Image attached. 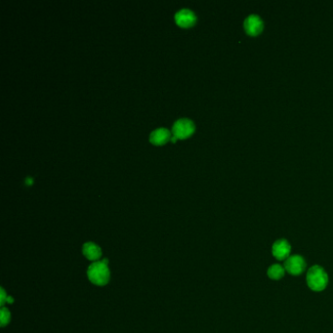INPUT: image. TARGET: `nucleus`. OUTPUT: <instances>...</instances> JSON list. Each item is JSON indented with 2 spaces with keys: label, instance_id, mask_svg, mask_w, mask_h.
<instances>
[{
  "label": "nucleus",
  "instance_id": "1",
  "mask_svg": "<svg viewBox=\"0 0 333 333\" xmlns=\"http://www.w3.org/2000/svg\"><path fill=\"white\" fill-rule=\"evenodd\" d=\"M89 281L95 286H105L110 281V269L108 267V260L97 261L92 263L87 270Z\"/></svg>",
  "mask_w": 333,
  "mask_h": 333
},
{
  "label": "nucleus",
  "instance_id": "2",
  "mask_svg": "<svg viewBox=\"0 0 333 333\" xmlns=\"http://www.w3.org/2000/svg\"><path fill=\"white\" fill-rule=\"evenodd\" d=\"M306 281L309 289L313 291L320 292L327 288L329 284V276L324 268L315 265L309 269Z\"/></svg>",
  "mask_w": 333,
  "mask_h": 333
},
{
  "label": "nucleus",
  "instance_id": "3",
  "mask_svg": "<svg viewBox=\"0 0 333 333\" xmlns=\"http://www.w3.org/2000/svg\"><path fill=\"white\" fill-rule=\"evenodd\" d=\"M195 131V124L191 119L180 118L172 126V134L176 139H186Z\"/></svg>",
  "mask_w": 333,
  "mask_h": 333
},
{
  "label": "nucleus",
  "instance_id": "4",
  "mask_svg": "<svg viewBox=\"0 0 333 333\" xmlns=\"http://www.w3.org/2000/svg\"><path fill=\"white\" fill-rule=\"evenodd\" d=\"M285 269L292 276H299L305 271L306 262L300 255H290L285 262Z\"/></svg>",
  "mask_w": 333,
  "mask_h": 333
},
{
  "label": "nucleus",
  "instance_id": "5",
  "mask_svg": "<svg viewBox=\"0 0 333 333\" xmlns=\"http://www.w3.org/2000/svg\"><path fill=\"white\" fill-rule=\"evenodd\" d=\"M291 253V245L285 239L278 240L272 246V254L279 261H286Z\"/></svg>",
  "mask_w": 333,
  "mask_h": 333
},
{
  "label": "nucleus",
  "instance_id": "6",
  "mask_svg": "<svg viewBox=\"0 0 333 333\" xmlns=\"http://www.w3.org/2000/svg\"><path fill=\"white\" fill-rule=\"evenodd\" d=\"M264 28L263 21L257 15H250L245 21V29L246 33L250 36L259 35Z\"/></svg>",
  "mask_w": 333,
  "mask_h": 333
},
{
  "label": "nucleus",
  "instance_id": "7",
  "mask_svg": "<svg viewBox=\"0 0 333 333\" xmlns=\"http://www.w3.org/2000/svg\"><path fill=\"white\" fill-rule=\"evenodd\" d=\"M175 21L180 26L189 27L196 23L197 16L190 9H181L175 14Z\"/></svg>",
  "mask_w": 333,
  "mask_h": 333
},
{
  "label": "nucleus",
  "instance_id": "8",
  "mask_svg": "<svg viewBox=\"0 0 333 333\" xmlns=\"http://www.w3.org/2000/svg\"><path fill=\"white\" fill-rule=\"evenodd\" d=\"M84 256L94 262H97L102 256V249L94 243H87L83 245Z\"/></svg>",
  "mask_w": 333,
  "mask_h": 333
},
{
  "label": "nucleus",
  "instance_id": "9",
  "mask_svg": "<svg viewBox=\"0 0 333 333\" xmlns=\"http://www.w3.org/2000/svg\"><path fill=\"white\" fill-rule=\"evenodd\" d=\"M170 138V132L166 128H157L154 130L151 136H150V141L155 144V145H162L166 143Z\"/></svg>",
  "mask_w": 333,
  "mask_h": 333
},
{
  "label": "nucleus",
  "instance_id": "10",
  "mask_svg": "<svg viewBox=\"0 0 333 333\" xmlns=\"http://www.w3.org/2000/svg\"><path fill=\"white\" fill-rule=\"evenodd\" d=\"M286 274V269L285 267L280 265V264H274L270 267L267 271L268 277L273 280V281H279L284 278Z\"/></svg>",
  "mask_w": 333,
  "mask_h": 333
},
{
  "label": "nucleus",
  "instance_id": "11",
  "mask_svg": "<svg viewBox=\"0 0 333 333\" xmlns=\"http://www.w3.org/2000/svg\"><path fill=\"white\" fill-rule=\"evenodd\" d=\"M0 316H1V317H0V320H1V326H2V327L7 326L8 323L10 322V317H11L9 310L3 307V308L1 309Z\"/></svg>",
  "mask_w": 333,
  "mask_h": 333
},
{
  "label": "nucleus",
  "instance_id": "12",
  "mask_svg": "<svg viewBox=\"0 0 333 333\" xmlns=\"http://www.w3.org/2000/svg\"><path fill=\"white\" fill-rule=\"evenodd\" d=\"M0 295H1V297H0V304L3 306V305L6 303L8 296L6 295V292H5V290L3 289H1V293H0Z\"/></svg>",
  "mask_w": 333,
  "mask_h": 333
},
{
  "label": "nucleus",
  "instance_id": "13",
  "mask_svg": "<svg viewBox=\"0 0 333 333\" xmlns=\"http://www.w3.org/2000/svg\"><path fill=\"white\" fill-rule=\"evenodd\" d=\"M13 301H14V299L12 298V297H10V296H8V298H7V303H9V304H12L13 303Z\"/></svg>",
  "mask_w": 333,
  "mask_h": 333
}]
</instances>
